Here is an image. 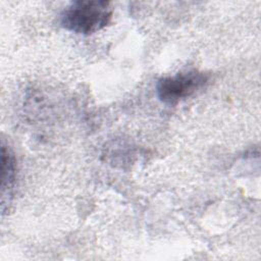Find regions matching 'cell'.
Wrapping results in <instances>:
<instances>
[{"mask_svg":"<svg viewBox=\"0 0 261 261\" xmlns=\"http://www.w3.org/2000/svg\"><path fill=\"white\" fill-rule=\"evenodd\" d=\"M112 18L110 3L102 0H79L70 3L61 14L67 31L90 35L104 29Z\"/></svg>","mask_w":261,"mask_h":261,"instance_id":"obj_1","label":"cell"},{"mask_svg":"<svg viewBox=\"0 0 261 261\" xmlns=\"http://www.w3.org/2000/svg\"><path fill=\"white\" fill-rule=\"evenodd\" d=\"M208 77L207 73L198 70L162 77L156 86L157 96L165 104H176L201 89L207 83Z\"/></svg>","mask_w":261,"mask_h":261,"instance_id":"obj_2","label":"cell"},{"mask_svg":"<svg viewBox=\"0 0 261 261\" xmlns=\"http://www.w3.org/2000/svg\"><path fill=\"white\" fill-rule=\"evenodd\" d=\"M1 162H2L1 211L3 214L10 203V199L12 196L13 187L15 182V174H16L14 157L5 146H2Z\"/></svg>","mask_w":261,"mask_h":261,"instance_id":"obj_3","label":"cell"}]
</instances>
